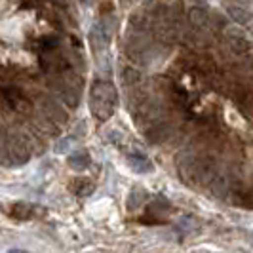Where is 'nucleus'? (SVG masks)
<instances>
[{
  "label": "nucleus",
  "mask_w": 253,
  "mask_h": 253,
  "mask_svg": "<svg viewBox=\"0 0 253 253\" xmlns=\"http://www.w3.org/2000/svg\"><path fill=\"white\" fill-rule=\"evenodd\" d=\"M116 109V91L107 82H95L91 88V114L99 120L111 118Z\"/></svg>",
  "instance_id": "1"
},
{
  "label": "nucleus",
  "mask_w": 253,
  "mask_h": 253,
  "mask_svg": "<svg viewBox=\"0 0 253 253\" xmlns=\"http://www.w3.org/2000/svg\"><path fill=\"white\" fill-rule=\"evenodd\" d=\"M175 133H177V127L173 124V120H169V118H162V120H158L147 127V139L152 145L171 143Z\"/></svg>",
  "instance_id": "2"
},
{
  "label": "nucleus",
  "mask_w": 253,
  "mask_h": 253,
  "mask_svg": "<svg viewBox=\"0 0 253 253\" xmlns=\"http://www.w3.org/2000/svg\"><path fill=\"white\" fill-rule=\"evenodd\" d=\"M40 113L46 114L48 118H51V120H53V122H57V124H65V122H67V118H69L67 111L61 107V103L53 101L51 97H42V103H40Z\"/></svg>",
  "instance_id": "3"
},
{
  "label": "nucleus",
  "mask_w": 253,
  "mask_h": 253,
  "mask_svg": "<svg viewBox=\"0 0 253 253\" xmlns=\"http://www.w3.org/2000/svg\"><path fill=\"white\" fill-rule=\"evenodd\" d=\"M227 46L234 55H246L252 50L250 38L244 37V33L240 31H227Z\"/></svg>",
  "instance_id": "4"
},
{
  "label": "nucleus",
  "mask_w": 253,
  "mask_h": 253,
  "mask_svg": "<svg viewBox=\"0 0 253 253\" xmlns=\"http://www.w3.org/2000/svg\"><path fill=\"white\" fill-rule=\"evenodd\" d=\"M189 21L192 27L206 31L210 27V23H211V13L208 12L206 6H194L189 12Z\"/></svg>",
  "instance_id": "5"
},
{
  "label": "nucleus",
  "mask_w": 253,
  "mask_h": 253,
  "mask_svg": "<svg viewBox=\"0 0 253 253\" xmlns=\"http://www.w3.org/2000/svg\"><path fill=\"white\" fill-rule=\"evenodd\" d=\"M67 67L69 63L63 55H44V59H42V69L46 73H61Z\"/></svg>",
  "instance_id": "6"
},
{
  "label": "nucleus",
  "mask_w": 253,
  "mask_h": 253,
  "mask_svg": "<svg viewBox=\"0 0 253 253\" xmlns=\"http://www.w3.org/2000/svg\"><path fill=\"white\" fill-rule=\"evenodd\" d=\"M228 15L240 25H248L252 21V12L240 4H228Z\"/></svg>",
  "instance_id": "7"
},
{
  "label": "nucleus",
  "mask_w": 253,
  "mask_h": 253,
  "mask_svg": "<svg viewBox=\"0 0 253 253\" xmlns=\"http://www.w3.org/2000/svg\"><path fill=\"white\" fill-rule=\"evenodd\" d=\"M127 162H129V168L137 173H149L152 169V164L143 156V154H129L127 156Z\"/></svg>",
  "instance_id": "8"
},
{
  "label": "nucleus",
  "mask_w": 253,
  "mask_h": 253,
  "mask_svg": "<svg viewBox=\"0 0 253 253\" xmlns=\"http://www.w3.org/2000/svg\"><path fill=\"white\" fill-rule=\"evenodd\" d=\"M141 73L139 69H135V67H124L122 69V82L126 84L127 88H133V86H137L141 82Z\"/></svg>",
  "instance_id": "9"
},
{
  "label": "nucleus",
  "mask_w": 253,
  "mask_h": 253,
  "mask_svg": "<svg viewBox=\"0 0 253 253\" xmlns=\"http://www.w3.org/2000/svg\"><path fill=\"white\" fill-rule=\"evenodd\" d=\"M69 164L76 168V169H86L91 164V160H89V154L86 151H76L75 154H71Z\"/></svg>",
  "instance_id": "10"
},
{
  "label": "nucleus",
  "mask_w": 253,
  "mask_h": 253,
  "mask_svg": "<svg viewBox=\"0 0 253 253\" xmlns=\"http://www.w3.org/2000/svg\"><path fill=\"white\" fill-rule=\"evenodd\" d=\"M151 17L152 15H147V13H135V15H131V19H129V27H131L133 31H145L147 27H152Z\"/></svg>",
  "instance_id": "11"
},
{
  "label": "nucleus",
  "mask_w": 253,
  "mask_h": 253,
  "mask_svg": "<svg viewBox=\"0 0 253 253\" xmlns=\"http://www.w3.org/2000/svg\"><path fill=\"white\" fill-rule=\"evenodd\" d=\"M73 190H75L76 194H80V196H88V194L93 192V185L88 179H78V181L73 183Z\"/></svg>",
  "instance_id": "12"
},
{
  "label": "nucleus",
  "mask_w": 253,
  "mask_h": 253,
  "mask_svg": "<svg viewBox=\"0 0 253 253\" xmlns=\"http://www.w3.org/2000/svg\"><path fill=\"white\" fill-rule=\"evenodd\" d=\"M210 27L213 29V31H225L227 29V19L221 15V13L213 12V15H211V23H210Z\"/></svg>",
  "instance_id": "13"
},
{
  "label": "nucleus",
  "mask_w": 253,
  "mask_h": 253,
  "mask_svg": "<svg viewBox=\"0 0 253 253\" xmlns=\"http://www.w3.org/2000/svg\"><path fill=\"white\" fill-rule=\"evenodd\" d=\"M12 213L15 217H19V219H27V217L33 215V211H31V206H27V204H15V206H13Z\"/></svg>",
  "instance_id": "14"
},
{
  "label": "nucleus",
  "mask_w": 253,
  "mask_h": 253,
  "mask_svg": "<svg viewBox=\"0 0 253 253\" xmlns=\"http://www.w3.org/2000/svg\"><path fill=\"white\" fill-rule=\"evenodd\" d=\"M57 46H59V38L55 37V35H51V37H46L44 40H42V44H40V48H42V50H46V51L55 50Z\"/></svg>",
  "instance_id": "15"
},
{
  "label": "nucleus",
  "mask_w": 253,
  "mask_h": 253,
  "mask_svg": "<svg viewBox=\"0 0 253 253\" xmlns=\"http://www.w3.org/2000/svg\"><path fill=\"white\" fill-rule=\"evenodd\" d=\"M141 200H143V192H141V190H133L131 196H129V200H127V208L133 210V208H135V202L141 204Z\"/></svg>",
  "instance_id": "16"
},
{
  "label": "nucleus",
  "mask_w": 253,
  "mask_h": 253,
  "mask_svg": "<svg viewBox=\"0 0 253 253\" xmlns=\"http://www.w3.org/2000/svg\"><path fill=\"white\" fill-rule=\"evenodd\" d=\"M73 143H75V139H73V137H67V139H63V141H59V143H57V149H55V151H57V152L69 151L67 147H69V145H73Z\"/></svg>",
  "instance_id": "17"
},
{
  "label": "nucleus",
  "mask_w": 253,
  "mask_h": 253,
  "mask_svg": "<svg viewBox=\"0 0 253 253\" xmlns=\"http://www.w3.org/2000/svg\"><path fill=\"white\" fill-rule=\"evenodd\" d=\"M118 137H120V133H118V131H109V141H111V143H114Z\"/></svg>",
  "instance_id": "18"
},
{
  "label": "nucleus",
  "mask_w": 253,
  "mask_h": 253,
  "mask_svg": "<svg viewBox=\"0 0 253 253\" xmlns=\"http://www.w3.org/2000/svg\"><path fill=\"white\" fill-rule=\"evenodd\" d=\"M53 4H57V6H67V0H51Z\"/></svg>",
  "instance_id": "19"
}]
</instances>
